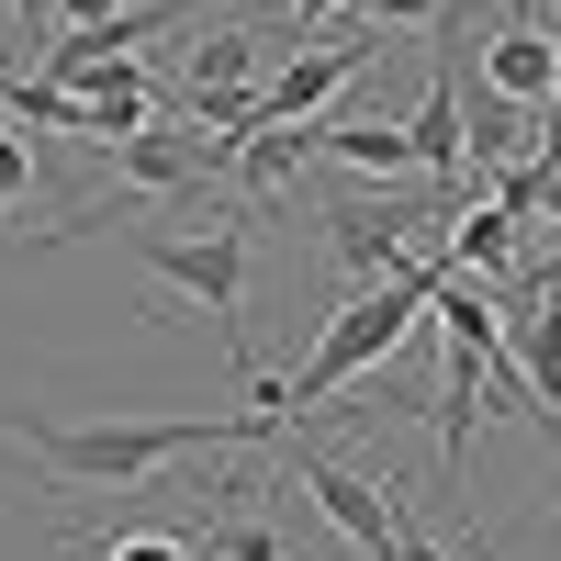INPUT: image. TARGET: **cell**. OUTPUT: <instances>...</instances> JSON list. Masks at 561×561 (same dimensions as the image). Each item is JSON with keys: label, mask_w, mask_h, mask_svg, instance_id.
Segmentation results:
<instances>
[{"label": "cell", "mask_w": 561, "mask_h": 561, "mask_svg": "<svg viewBox=\"0 0 561 561\" xmlns=\"http://www.w3.org/2000/svg\"><path fill=\"white\" fill-rule=\"evenodd\" d=\"M12 438L45 460L57 483L79 494H135V483H158L169 460H192V449H248L270 438L248 404H225V415H90V427H68V415H12Z\"/></svg>", "instance_id": "6da1fadb"}, {"label": "cell", "mask_w": 561, "mask_h": 561, "mask_svg": "<svg viewBox=\"0 0 561 561\" xmlns=\"http://www.w3.org/2000/svg\"><path fill=\"white\" fill-rule=\"evenodd\" d=\"M427 280H438V259H404V280H370V293H348L337 314L314 325V348H304V370L280 382V404H293V438H304V415L325 404V393H348L359 370H382L415 325H427Z\"/></svg>", "instance_id": "7a4b0ae2"}, {"label": "cell", "mask_w": 561, "mask_h": 561, "mask_svg": "<svg viewBox=\"0 0 561 561\" xmlns=\"http://www.w3.org/2000/svg\"><path fill=\"white\" fill-rule=\"evenodd\" d=\"M135 270H158L192 314H214V337H225V359H237V382H248V203H225V214H203V237H158V225H135Z\"/></svg>", "instance_id": "3957f363"}, {"label": "cell", "mask_w": 561, "mask_h": 561, "mask_svg": "<svg viewBox=\"0 0 561 561\" xmlns=\"http://www.w3.org/2000/svg\"><path fill=\"white\" fill-rule=\"evenodd\" d=\"M293 483L325 505V528H337V539H359V561L393 550V528H404L393 483H370V472H348V460H325V449H304V438H293Z\"/></svg>", "instance_id": "277c9868"}, {"label": "cell", "mask_w": 561, "mask_h": 561, "mask_svg": "<svg viewBox=\"0 0 561 561\" xmlns=\"http://www.w3.org/2000/svg\"><path fill=\"white\" fill-rule=\"evenodd\" d=\"M483 90H494L505 113H550V102H561V34L494 23V34H483Z\"/></svg>", "instance_id": "5b68a950"}, {"label": "cell", "mask_w": 561, "mask_h": 561, "mask_svg": "<svg viewBox=\"0 0 561 561\" xmlns=\"http://www.w3.org/2000/svg\"><path fill=\"white\" fill-rule=\"evenodd\" d=\"M505 359L528 370V393H539V415L561 427V293H528L517 314H505Z\"/></svg>", "instance_id": "8992f818"}, {"label": "cell", "mask_w": 561, "mask_h": 561, "mask_svg": "<svg viewBox=\"0 0 561 561\" xmlns=\"http://www.w3.org/2000/svg\"><path fill=\"white\" fill-rule=\"evenodd\" d=\"M415 169H427V180H449V192H460V158H472V135H460V68H438L427 79V102H415Z\"/></svg>", "instance_id": "52a82bcc"}, {"label": "cell", "mask_w": 561, "mask_h": 561, "mask_svg": "<svg viewBox=\"0 0 561 561\" xmlns=\"http://www.w3.org/2000/svg\"><path fill=\"white\" fill-rule=\"evenodd\" d=\"M259 45H270V34L214 23V34L192 45V102H248V90H259Z\"/></svg>", "instance_id": "ba28073f"}, {"label": "cell", "mask_w": 561, "mask_h": 561, "mask_svg": "<svg viewBox=\"0 0 561 561\" xmlns=\"http://www.w3.org/2000/svg\"><path fill=\"white\" fill-rule=\"evenodd\" d=\"M517 225H528V214H505V203H460V214H449V270H460V280L517 270Z\"/></svg>", "instance_id": "9c48e42d"}, {"label": "cell", "mask_w": 561, "mask_h": 561, "mask_svg": "<svg viewBox=\"0 0 561 561\" xmlns=\"http://www.w3.org/2000/svg\"><path fill=\"white\" fill-rule=\"evenodd\" d=\"M314 158V124H293V135H237V180L248 192H270V180H293Z\"/></svg>", "instance_id": "30bf717a"}, {"label": "cell", "mask_w": 561, "mask_h": 561, "mask_svg": "<svg viewBox=\"0 0 561 561\" xmlns=\"http://www.w3.org/2000/svg\"><path fill=\"white\" fill-rule=\"evenodd\" d=\"M68 561H203L180 528H113V539H68Z\"/></svg>", "instance_id": "8fae6325"}, {"label": "cell", "mask_w": 561, "mask_h": 561, "mask_svg": "<svg viewBox=\"0 0 561 561\" xmlns=\"http://www.w3.org/2000/svg\"><path fill=\"white\" fill-rule=\"evenodd\" d=\"M23 192H34V158H23V135H12V113H0V225L23 214Z\"/></svg>", "instance_id": "7c38bea8"}, {"label": "cell", "mask_w": 561, "mask_h": 561, "mask_svg": "<svg viewBox=\"0 0 561 561\" xmlns=\"http://www.w3.org/2000/svg\"><path fill=\"white\" fill-rule=\"evenodd\" d=\"M348 12H359L370 34H382V23H438V12H449V0H348Z\"/></svg>", "instance_id": "4fadbf2b"}, {"label": "cell", "mask_w": 561, "mask_h": 561, "mask_svg": "<svg viewBox=\"0 0 561 561\" xmlns=\"http://www.w3.org/2000/svg\"><path fill=\"white\" fill-rule=\"evenodd\" d=\"M337 12H348V0H293V45H314V34L337 23Z\"/></svg>", "instance_id": "5bb4252c"}, {"label": "cell", "mask_w": 561, "mask_h": 561, "mask_svg": "<svg viewBox=\"0 0 561 561\" xmlns=\"http://www.w3.org/2000/svg\"><path fill=\"white\" fill-rule=\"evenodd\" d=\"M382 561H449V550H438V539H427V528H415V517H404V528H393V550H382Z\"/></svg>", "instance_id": "9a60e30c"}, {"label": "cell", "mask_w": 561, "mask_h": 561, "mask_svg": "<svg viewBox=\"0 0 561 561\" xmlns=\"http://www.w3.org/2000/svg\"><path fill=\"white\" fill-rule=\"evenodd\" d=\"M505 23H528V0H505Z\"/></svg>", "instance_id": "2e32d148"}]
</instances>
